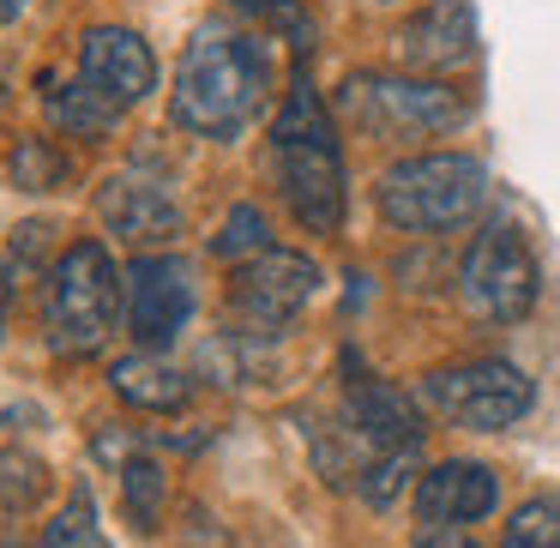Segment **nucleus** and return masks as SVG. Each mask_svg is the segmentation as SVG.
I'll return each instance as SVG.
<instances>
[{"label":"nucleus","instance_id":"1","mask_svg":"<svg viewBox=\"0 0 560 548\" xmlns=\"http://www.w3.org/2000/svg\"><path fill=\"white\" fill-rule=\"evenodd\" d=\"M271 97V49L247 31L230 25H199L194 43L182 49L170 91L175 127L199 139H242L247 121Z\"/></svg>","mask_w":560,"mask_h":548},{"label":"nucleus","instance_id":"2","mask_svg":"<svg viewBox=\"0 0 560 548\" xmlns=\"http://www.w3.org/2000/svg\"><path fill=\"white\" fill-rule=\"evenodd\" d=\"M271 170H278L283 206L295 211V223L314 235H338L343 230V206H350V187H343V151L331 133L326 103L307 85H295L283 97L278 121H271Z\"/></svg>","mask_w":560,"mask_h":548},{"label":"nucleus","instance_id":"3","mask_svg":"<svg viewBox=\"0 0 560 548\" xmlns=\"http://www.w3.org/2000/svg\"><path fill=\"white\" fill-rule=\"evenodd\" d=\"M380 218L404 235H440L458 230L482 211L488 170L464 151H416L380 175Z\"/></svg>","mask_w":560,"mask_h":548},{"label":"nucleus","instance_id":"4","mask_svg":"<svg viewBox=\"0 0 560 548\" xmlns=\"http://www.w3.org/2000/svg\"><path fill=\"white\" fill-rule=\"evenodd\" d=\"M121 319V271H115L103 242H73L61 247V259L49 266V290H43V331L49 350L79 362L97 355L115 338Z\"/></svg>","mask_w":560,"mask_h":548},{"label":"nucleus","instance_id":"5","mask_svg":"<svg viewBox=\"0 0 560 548\" xmlns=\"http://www.w3.org/2000/svg\"><path fill=\"white\" fill-rule=\"evenodd\" d=\"M338 115L368 139H386V145H416V139H434L464 127L470 103L458 97L440 79H410V73H350L338 85Z\"/></svg>","mask_w":560,"mask_h":548},{"label":"nucleus","instance_id":"6","mask_svg":"<svg viewBox=\"0 0 560 548\" xmlns=\"http://www.w3.org/2000/svg\"><path fill=\"white\" fill-rule=\"evenodd\" d=\"M422 404L452 428H476V434H500V428L524 422L536 404L530 374L506 355H476V362L434 368L422 380Z\"/></svg>","mask_w":560,"mask_h":548},{"label":"nucleus","instance_id":"7","mask_svg":"<svg viewBox=\"0 0 560 548\" xmlns=\"http://www.w3.org/2000/svg\"><path fill=\"white\" fill-rule=\"evenodd\" d=\"M536 290H542V271H536V254L524 247V235L512 223H488L458 271L464 314L488 319V326H512L536 307Z\"/></svg>","mask_w":560,"mask_h":548},{"label":"nucleus","instance_id":"8","mask_svg":"<svg viewBox=\"0 0 560 548\" xmlns=\"http://www.w3.org/2000/svg\"><path fill=\"white\" fill-rule=\"evenodd\" d=\"M319 290V266L290 247H266V254L242 259L230 271V319L242 338H278Z\"/></svg>","mask_w":560,"mask_h":548},{"label":"nucleus","instance_id":"9","mask_svg":"<svg viewBox=\"0 0 560 548\" xmlns=\"http://www.w3.org/2000/svg\"><path fill=\"white\" fill-rule=\"evenodd\" d=\"M194 271H187V259L175 254H139L127 259L121 271V314H127V331H133L139 350H170L175 338L187 331V319H194Z\"/></svg>","mask_w":560,"mask_h":548},{"label":"nucleus","instance_id":"10","mask_svg":"<svg viewBox=\"0 0 560 548\" xmlns=\"http://www.w3.org/2000/svg\"><path fill=\"white\" fill-rule=\"evenodd\" d=\"M79 79H85L91 97H103L115 115L133 109L139 97L158 91V55L139 31L127 25H91L79 43Z\"/></svg>","mask_w":560,"mask_h":548},{"label":"nucleus","instance_id":"11","mask_svg":"<svg viewBox=\"0 0 560 548\" xmlns=\"http://www.w3.org/2000/svg\"><path fill=\"white\" fill-rule=\"evenodd\" d=\"M494 506H500V476L476 458H446L434 470H422V482H416L422 530H470Z\"/></svg>","mask_w":560,"mask_h":548},{"label":"nucleus","instance_id":"12","mask_svg":"<svg viewBox=\"0 0 560 548\" xmlns=\"http://www.w3.org/2000/svg\"><path fill=\"white\" fill-rule=\"evenodd\" d=\"M97 218L109 235H121V242H133V247L182 235V206H175L170 182L139 175V170H121L97 187Z\"/></svg>","mask_w":560,"mask_h":548},{"label":"nucleus","instance_id":"13","mask_svg":"<svg viewBox=\"0 0 560 548\" xmlns=\"http://www.w3.org/2000/svg\"><path fill=\"white\" fill-rule=\"evenodd\" d=\"M398 49L416 73H452L476 55V13L470 0H428L404 19Z\"/></svg>","mask_w":560,"mask_h":548},{"label":"nucleus","instance_id":"14","mask_svg":"<svg viewBox=\"0 0 560 548\" xmlns=\"http://www.w3.org/2000/svg\"><path fill=\"white\" fill-rule=\"evenodd\" d=\"M338 416H343V422H350L374 452H392V446H410V440H422L416 398H410V392H398V386H386V380H374V374L350 380Z\"/></svg>","mask_w":560,"mask_h":548},{"label":"nucleus","instance_id":"15","mask_svg":"<svg viewBox=\"0 0 560 548\" xmlns=\"http://www.w3.org/2000/svg\"><path fill=\"white\" fill-rule=\"evenodd\" d=\"M109 386H115V398H121V404H133V410H151V416L182 410L187 392H194L182 368L163 362L158 350H133V355H121V362L109 368Z\"/></svg>","mask_w":560,"mask_h":548},{"label":"nucleus","instance_id":"16","mask_svg":"<svg viewBox=\"0 0 560 548\" xmlns=\"http://www.w3.org/2000/svg\"><path fill=\"white\" fill-rule=\"evenodd\" d=\"M43 109H49V121L61 127L67 139H103V133H115V121H121V115H115L103 97H91L85 79H73V85L49 79V97H43Z\"/></svg>","mask_w":560,"mask_h":548},{"label":"nucleus","instance_id":"17","mask_svg":"<svg viewBox=\"0 0 560 548\" xmlns=\"http://www.w3.org/2000/svg\"><path fill=\"white\" fill-rule=\"evenodd\" d=\"M163 494H170V482H163V464L145 458V452H133V458L121 464V512H127V524H133V530H158Z\"/></svg>","mask_w":560,"mask_h":548},{"label":"nucleus","instance_id":"18","mask_svg":"<svg viewBox=\"0 0 560 548\" xmlns=\"http://www.w3.org/2000/svg\"><path fill=\"white\" fill-rule=\"evenodd\" d=\"M422 476V440H410V446H392L380 452V458H368V470L355 476V494L368 500V506H392V500L404 494V488Z\"/></svg>","mask_w":560,"mask_h":548},{"label":"nucleus","instance_id":"19","mask_svg":"<svg viewBox=\"0 0 560 548\" xmlns=\"http://www.w3.org/2000/svg\"><path fill=\"white\" fill-rule=\"evenodd\" d=\"M43 548H109V536H103V524H97V500H91L85 482H79L73 494H67V506L55 512V524L43 530Z\"/></svg>","mask_w":560,"mask_h":548},{"label":"nucleus","instance_id":"20","mask_svg":"<svg viewBox=\"0 0 560 548\" xmlns=\"http://www.w3.org/2000/svg\"><path fill=\"white\" fill-rule=\"evenodd\" d=\"M500 548H560V494H536L500 530Z\"/></svg>","mask_w":560,"mask_h":548},{"label":"nucleus","instance_id":"21","mask_svg":"<svg viewBox=\"0 0 560 548\" xmlns=\"http://www.w3.org/2000/svg\"><path fill=\"white\" fill-rule=\"evenodd\" d=\"M266 211L259 206H235L230 218H223V230L211 235V254L218 259H235V266H242V259H254V254H266Z\"/></svg>","mask_w":560,"mask_h":548},{"label":"nucleus","instance_id":"22","mask_svg":"<svg viewBox=\"0 0 560 548\" xmlns=\"http://www.w3.org/2000/svg\"><path fill=\"white\" fill-rule=\"evenodd\" d=\"M13 182L25 187V194H49V187L67 182V158L49 139H19L13 145Z\"/></svg>","mask_w":560,"mask_h":548},{"label":"nucleus","instance_id":"23","mask_svg":"<svg viewBox=\"0 0 560 548\" xmlns=\"http://www.w3.org/2000/svg\"><path fill=\"white\" fill-rule=\"evenodd\" d=\"M43 488H49V470H43L31 452H7V458H0V500H7V512L37 506Z\"/></svg>","mask_w":560,"mask_h":548},{"label":"nucleus","instance_id":"24","mask_svg":"<svg viewBox=\"0 0 560 548\" xmlns=\"http://www.w3.org/2000/svg\"><path fill=\"white\" fill-rule=\"evenodd\" d=\"M416 548H482V543H476L470 530H422V543H416Z\"/></svg>","mask_w":560,"mask_h":548},{"label":"nucleus","instance_id":"25","mask_svg":"<svg viewBox=\"0 0 560 548\" xmlns=\"http://www.w3.org/2000/svg\"><path fill=\"white\" fill-rule=\"evenodd\" d=\"M19 13H25V0H0V25H13Z\"/></svg>","mask_w":560,"mask_h":548},{"label":"nucleus","instance_id":"26","mask_svg":"<svg viewBox=\"0 0 560 548\" xmlns=\"http://www.w3.org/2000/svg\"><path fill=\"white\" fill-rule=\"evenodd\" d=\"M0 326H7V283H0Z\"/></svg>","mask_w":560,"mask_h":548},{"label":"nucleus","instance_id":"27","mask_svg":"<svg viewBox=\"0 0 560 548\" xmlns=\"http://www.w3.org/2000/svg\"><path fill=\"white\" fill-rule=\"evenodd\" d=\"M235 7H266V0H235Z\"/></svg>","mask_w":560,"mask_h":548},{"label":"nucleus","instance_id":"28","mask_svg":"<svg viewBox=\"0 0 560 548\" xmlns=\"http://www.w3.org/2000/svg\"><path fill=\"white\" fill-rule=\"evenodd\" d=\"M0 548H25V543H0Z\"/></svg>","mask_w":560,"mask_h":548}]
</instances>
